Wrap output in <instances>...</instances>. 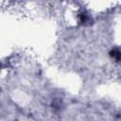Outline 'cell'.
I'll use <instances>...</instances> for the list:
<instances>
[{
    "label": "cell",
    "mask_w": 121,
    "mask_h": 121,
    "mask_svg": "<svg viewBox=\"0 0 121 121\" xmlns=\"http://www.w3.org/2000/svg\"><path fill=\"white\" fill-rule=\"evenodd\" d=\"M110 55H111L114 60H116L117 61L121 60V50H119V49H117V48L112 49V50L110 52Z\"/></svg>",
    "instance_id": "1"
}]
</instances>
